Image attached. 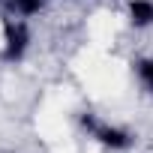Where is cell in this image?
<instances>
[{
    "mask_svg": "<svg viewBox=\"0 0 153 153\" xmlns=\"http://www.w3.org/2000/svg\"><path fill=\"white\" fill-rule=\"evenodd\" d=\"M30 48V27L24 18H9L3 27V60L18 63Z\"/></svg>",
    "mask_w": 153,
    "mask_h": 153,
    "instance_id": "obj_2",
    "label": "cell"
},
{
    "mask_svg": "<svg viewBox=\"0 0 153 153\" xmlns=\"http://www.w3.org/2000/svg\"><path fill=\"white\" fill-rule=\"evenodd\" d=\"M135 75H138V81L147 93H153V57H141L135 63Z\"/></svg>",
    "mask_w": 153,
    "mask_h": 153,
    "instance_id": "obj_5",
    "label": "cell"
},
{
    "mask_svg": "<svg viewBox=\"0 0 153 153\" xmlns=\"http://www.w3.org/2000/svg\"><path fill=\"white\" fill-rule=\"evenodd\" d=\"M81 126L87 129V135L90 138H96L102 147H108V150H129L132 144H135V135L129 132V129H123V126H117V123H105V120H99L96 114H81Z\"/></svg>",
    "mask_w": 153,
    "mask_h": 153,
    "instance_id": "obj_1",
    "label": "cell"
},
{
    "mask_svg": "<svg viewBox=\"0 0 153 153\" xmlns=\"http://www.w3.org/2000/svg\"><path fill=\"white\" fill-rule=\"evenodd\" d=\"M126 18H129V24H132L135 30L153 27V0H129Z\"/></svg>",
    "mask_w": 153,
    "mask_h": 153,
    "instance_id": "obj_3",
    "label": "cell"
},
{
    "mask_svg": "<svg viewBox=\"0 0 153 153\" xmlns=\"http://www.w3.org/2000/svg\"><path fill=\"white\" fill-rule=\"evenodd\" d=\"M0 6H3V0H0Z\"/></svg>",
    "mask_w": 153,
    "mask_h": 153,
    "instance_id": "obj_6",
    "label": "cell"
},
{
    "mask_svg": "<svg viewBox=\"0 0 153 153\" xmlns=\"http://www.w3.org/2000/svg\"><path fill=\"white\" fill-rule=\"evenodd\" d=\"M45 6V0H3V9L9 12V18H33L39 15Z\"/></svg>",
    "mask_w": 153,
    "mask_h": 153,
    "instance_id": "obj_4",
    "label": "cell"
}]
</instances>
